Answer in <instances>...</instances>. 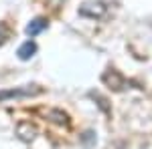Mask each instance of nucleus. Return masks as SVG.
<instances>
[{
	"instance_id": "f257e3e1",
	"label": "nucleus",
	"mask_w": 152,
	"mask_h": 149,
	"mask_svg": "<svg viewBox=\"0 0 152 149\" xmlns=\"http://www.w3.org/2000/svg\"><path fill=\"white\" fill-rule=\"evenodd\" d=\"M37 93H41V89H31V87H26V89H12V91L0 93V101L10 99V97H28V95H37Z\"/></svg>"
},
{
	"instance_id": "f03ea898",
	"label": "nucleus",
	"mask_w": 152,
	"mask_h": 149,
	"mask_svg": "<svg viewBox=\"0 0 152 149\" xmlns=\"http://www.w3.org/2000/svg\"><path fill=\"white\" fill-rule=\"evenodd\" d=\"M47 26H49V22L45 20V18H35L33 22L26 24V35L28 36H37L39 32H43Z\"/></svg>"
},
{
	"instance_id": "7ed1b4c3",
	"label": "nucleus",
	"mask_w": 152,
	"mask_h": 149,
	"mask_svg": "<svg viewBox=\"0 0 152 149\" xmlns=\"http://www.w3.org/2000/svg\"><path fill=\"white\" fill-rule=\"evenodd\" d=\"M35 53H37V45L33 40H26V42H23L20 48H18V58H20V60H28Z\"/></svg>"
},
{
	"instance_id": "20e7f679",
	"label": "nucleus",
	"mask_w": 152,
	"mask_h": 149,
	"mask_svg": "<svg viewBox=\"0 0 152 149\" xmlns=\"http://www.w3.org/2000/svg\"><path fill=\"white\" fill-rule=\"evenodd\" d=\"M6 36H8V26H4V24H2V26H0V45L6 40Z\"/></svg>"
}]
</instances>
